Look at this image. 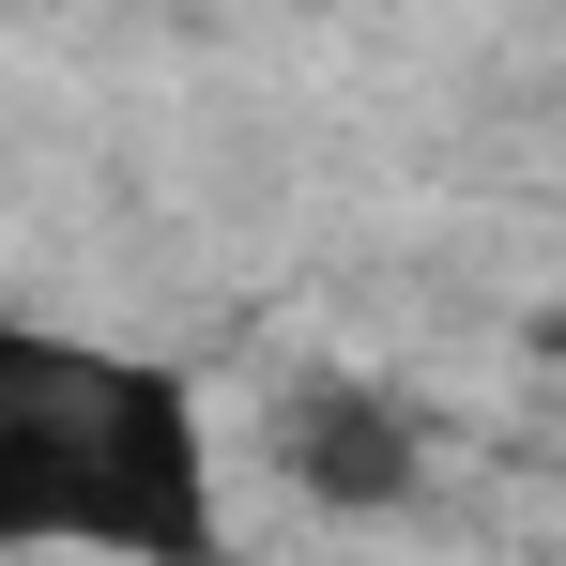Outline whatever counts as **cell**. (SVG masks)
I'll return each mask as SVG.
<instances>
[{
    "label": "cell",
    "mask_w": 566,
    "mask_h": 566,
    "mask_svg": "<svg viewBox=\"0 0 566 566\" xmlns=\"http://www.w3.org/2000/svg\"><path fill=\"white\" fill-rule=\"evenodd\" d=\"M0 536H93L154 566L214 552L199 398L154 353H77V337L0 322Z\"/></svg>",
    "instance_id": "obj_1"
},
{
    "label": "cell",
    "mask_w": 566,
    "mask_h": 566,
    "mask_svg": "<svg viewBox=\"0 0 566 566\" xmlns=\"http://www.w3.org/2000/svg\"><path fill=\"white\" fill-rule=\"evenodd\" d=\"M291 474H306V490H322V505H398V490H413V429H398V413H382L368 382H291Z\"/></svg>",
    "instance_id": "obj_2"
}]
</instances>
